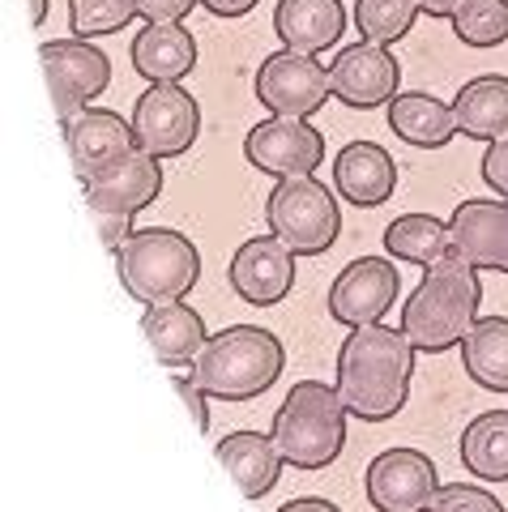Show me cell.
<instances>
[{
    "label": "cell",
    "mask_w": 508,
    "mask_h": 512,
    "mask_svg": "<svg viewBox=\"0 0 508 512\" xmlns=\"http://www.w3.org/2000/svg\"><path fill=\"white\" fill-rule=\"evenodd\" d=\"M278 512H342L333 500H321V495H299V500H287Z\"/></svg>",
    "instance_id": "cell-37"
},
{
    "label": "cell",
    "mask_w": 508,
    "mask_h": 512,
    "mask_svg": "<svg viewBox=\"0 0 508 512\" xmlns=\"http://www.w3.org/2000/svg\"><path fill=\"white\" fill-rule=\"evenodd\" d=\"M244 158L274 180H295V175H316L325 163V137L321 128L299 116H265L248 128Z\"/></svg>",
    "instance_id": "cell-10"
},
{
    "label": "cell",
    "mask_w": 508,
    "mask_h": 512,
    "mask_svg": "<svg viewBox=\"0 0 508 512\" xmlns=\"http://www.w3.org/2000/svg\"><path fill=\"white\" fill-rule=\"evenodd\" d=\"M462 466L483 483H508V410H487L462 431Z\"/></svg>",
    "instance_id": "cell-27"
},
{
    "label": "cell",
    "mask_w": 508,
    "mask_h": 512,
    "mask_svg": "<svg viewBox=\"0 0 508 512\" xmlns=\"http://www.w3.org/2000/svg\"><path fill=\"white\" fill-rule=\"evenodd\" d=\"M419 0H355V30L372 43H398L419 22Z\"/></svg>",
    "instance_id": "cell-28"
},
{
    "label": "cell",
    "mask_w": 508,
    "mask_h": 512,
    "mask_svg": "<svg viewBox=\"0 0 508 512\" xmlns=\"http://www.w3.org/2000/svg\"><path fill=\"white\" fill-rule=\"evenodd\" d=\"M402 291V278H398V265L385 261V256H359L342 269L329 286V316L346 329H359V325H376L385 320L389 308L398 303Z\"/></svg>",
    "instance_id": "cell-12"
},
{
    "label": "cell",
    "mask_w": 508,
    "mask_h": 512,
    "mask_svg": "<svg viewBox=\"0 0 508 512\" xmlns=\"http://www.w3.org/2000/svg\"><path fill=\"white\" fill-rule=\"evenodd\" d=\"M479 171H483V184L491 192H500V197L508 201V137L487 141V154H483Z\"/></svg>",
    "instance_id": "cell-32"
},
{
    "label": "cell",
    "mask_w": 508,
    "mask_h": 512,
    "mask_svg": "<svg viewBox=\"0 0 508 512\" xmlns=\"http://www.w3.org/2000/svg\"><path fill=\"white\" fill-rule=\"evenodd\" d=\"M449 22L466 47H500L508 43V0H462Z\"/></svg>",
    "instance_id": "cell-29"
},
{
    "label": "cell",
    "mask_w": 508,
    "mask_h": 512,
    "mask_svg": "<svg viewBox=\"0 0 508 512\" xmlns=\"http://www.w3.org/2000/svg\"><path fill=\"white\" fill-rule=\"evenodd\" d=\"M346 406L333 384L321 380H299L295 389L282 397L274 414V444L287 466L295 470H325L342 457L346 448Z\"/></svg>",
    "instance_id": "cell-4"
},
{
    "label": "cell",
    "mask_w": 508,
    "mask_h": 512,
    "mask_svg": "<svg viewBox=\"0 0 508 512\" xmlns=\"http://www.w3.org/2000/svg\"><path fill=\"white\" fill-rule=\"evenodd\" d=\"M333 188L355 210H376L398 188V163L376 141H351V146H342V154L333 158Z\"/></svg>",
    "instance_id": "cell-18"
},
{
    "label": "cell",
    "mask_w": 508,
    "mask_h": 512,
    "mask_svg": "<svg viewBox=\"0 0 508 512\" xmlns=\"http://www.w3.org/2000/svg\"><path fill=\"white\" fill-rule=\"evenodd\" d=\"M252 90H257V103L269 107V116H299V120H312L333 99L325 64L308 52H291V47L261 60Z\"/></svg>",
    "instance_id": "cell-7"
},
{
    "label": "cell",
    "mask_w": 508,
    "mask_h": 512,
    "mask_svg": "<svg viewBox=\"0 0 508 512\" xmlns=\"http://www.w3.org/2000/svg\"><path fill=\"white\" fill-rule=\"evenodd\" d=\"M274 30L291 52L321 56L346 35V5L342 0H278Z\"/></svg>",
    "instance_id": "cell-19"
},
{
    "label": "cell",
    "mask_w": 508,
    "mask_h": 512,
    "mask_svg": "<svg viewBox=\"0 0 508 512\" xmlns=\"http://www.w3.org/2000/svg\"><path fill=\"white\" fill-rule=\"evenodd\" d=\"M90 214H94V227H99V239L111 256L133 239V214H111V210H90Z\"/></svg>",
    "instance_id": "cell-33"
},
{
    "label": "cell",
    "mask_w": 508,
    "mask_h": 512,
    "mask_svg": "<svg viewBox=\"0 0 508 512\" xmlns=\"http://www.w3.org/2000/svg\"><path fill=\"white\" fill-rule=\"evenodd\" d=\"M457 5H462V0H419V9L427 18H453Z\"/></svg>",
    "instance_id": "cell-38"
},
{
    "label": "cell",
    "mask_w": 508,
    "mask_h": 512,
    "mask_svg": "<svg viewBox=\"0 0 508 512\" xmlns=\"http://www.w3.org/2000/svg\"><path fill=\"white\" fill-rule=\"evenodd\" d=\"M363 491L376 512H427L440 491L436 461L419 448H385L363 474Z\"/></svg>",
    "instance_id": "cell-13"
},
{
    "label": "cell",
    "mask_w": 508,
    "mask_h": 512,
    "mask_svg": "<svg viewBox=\"0 0 508 512\" xmlns=\"http://www.w3.org/2000/svg\"><path fill=\"white\" fill-rule=\"evenodd\" d=\"M287 367L278 333L261 325H231L205 338L193 359V380L218 402H252L269 393Z\"/></svg>",
    "instance_id": "cell-3"
},
{
    "label": "cell",
    "mask_w": 508,
    "mask_h": 512,
    "mask_svg": "<svg viewBox=\"0 0 508 512\" xmlns=\"http://www.w3.org/2000/svg\"><path fill=\"white\" fill-rule=\"evenodd\" d=\"M427 512H508L496 495L487 487H474V483H449L436 491V500Z\"/></svg>",
    "instance_id": "cell-31"
},
{
    "label": "cell",
    "mask_w": 508,
    "mask_h": 512,
    "mask_svg": "<svg viewBox=\"0 0 508 512\" xmlns=\"http://www.w3.org/2000/svg\"><path fill=\"white\" fill-rule=\"evenodd\" d=\"M133 18H141L133 0H69V30L77 39L116 35Z\"/></svg>",
    "instance_id": "cell-30"
},
{
    "label": "cell",
    "mask_w": 508,
    "mask_h": 512,
    "mask_svg": "<svg viewBox=\"0 0 508 512\" xmlns=\"http://www.w3.org/2000/svg\"><path fill=\"white\" fill-rule=\"evenodd\" d=\"M385 116H389L393 137H402L415 150H444L457 133L453 103H444L427 90H398L393 103L385 107Z\"/></svg>",
    "instance_id": "cell-21"
},
{
    "label": "cell",
    "mask_w": 508,
    "mask_h": 512,
    "mask_svg": "<svg viewBox=\"0 0 508 512\" xmlns=\"http://www.w3.org/2000/svg\"><path fill=\"white\" fill-rule=\"evenodd\" d=\"M453 248V235H449V222L436 218V214H402L385 227V256L393 261H410V265H436L444 261Z\"/></svg>",
    "instance_id": "cell-26"
},
{
    "label": "cell",
    "mask_w": 508,
    "mask_h": 512,
    "mask_svg": "<svg viewBox=\"0 0 508 512\" xmlns=\"http://www.w3.org/2000/svg\"><path fill=\"white\" fill-rule=\"evenodd\" d=\"M141 333H146V342L154 350V359L163 367H184L197 359V350L205 346V320L197 308H188L184 299L176 303H154V308H146V316H141Z\"/></svg>",
    "instance_id": "cell-22"
},
{
    "label": "cell",
    "mask_w": 508,
    "mask_h": 512,
    "mask_svg": "<svg viewBox=\"0 0 508 512\" xmlns=\"http://www.w3.org/2000/svg\"><path fill=\"white\" fill-rule=\"evenodd\" d=\"M133 69L146 82H184L197 69V39L184 22H146L133 39Z\"/></svg>",
    "instance_id": "cell-20"
},
{
    "label": "cell",
    "mask_w": 508,
    "mask_h": 512,
    "mask_svg": "<svg viewBox=\"0 0 508 512\" xmlns=\"http://www.w3.org/2000/svg\"><path fill=\"white\" fill-rule=\"evenodd\" d=\"M39 56H43V73H47V86H52L60 124H69L77 111H86L111 86V60L90 39H77V35L47 39L39 47Z\"/></svg>",
    "instance_id": "cell-9"
},
{
    "label": "cell",
    "mask_w": 508,
    "mask_h": 512,
    "mask_svg": "<svg viewBox=\"0 0 508 512\" xmlns=\"http://www.w3.org/2000/svg\"><path fill=\"white\" fill-rule=\"evenodd\" d=\"M453 248L462 252V261L487 274H508V201H487L470 197L457 201V210L449 218Z\"/></svg>",
    "instance_id": "cell-15"
},
{
    "label": "cell",
    "mask_w": 508,
    "mask_h": 512,
    "mask_svg": "<svg viewBox=\"0 0 508 512\" xmlns=\"http://www.w3.org/2000/svg\"><path fill=\"white\" fill-rule=\"evenodd\" d=\"M415 355L410 338L402 329H389L385 320L376 325H359L346 333L338 346V389L342 406L359 423H385L393 414H402L410 397V380H415Z\"/></svg>",
    "instance_id": "cell-1"
},
{
    "label": "cell",
    "mask_w": 508,
    "mask_h": 512,
    "mask_svg": "<svg viewBox=\"0 0 508 512\" xmlns=\"http://www.w3.org/2000/svg\"><path fill=\"white\" fill-rule=\"evenodd\" d=\"M133 5L146 22H184L188 13H193V5H201V0H133Z\"/></svg>",
    "instance_id": "cell-35"
},
{
    "label": "cell",
    "mask_w": 508,
    "mask_h": 512,
    "mask_svg": "<svg viewBox=\"0 0 508 512\" xmlns=\"http://www.w3.org/2000/svg\"><path fill=\"white\" fill-rule=\"evenodd\" d=\"M201 5L205 9H210L214 13V18H244V13H252V9H257L261 5V0H201Z\"/></svg>",
    "instance_id": "cell-36"
},
{
    "label": "cell",
    "mask_w": 508,
    "mask_h": 512,
    "mask_svg": "<svg viewBox=\"0 0 508 512\" xmlns=\"http://www.w3.org/2000/svg\"><path fill=\"white\" fill-rule=\"evenodd\" d=\"M82 188H86L90 210L137 214V210H146V205H154L158 192H163V167H158L154 154L133 150V154L116 158L107 171H99L94 180H86Z\"/></svg>",
    "instance_id": "cell-17"
},
{
    "label": "cell",
    "mask_w": 508,
    "mask_h": 512,
    "mask_svg": "<svg viewBox=\"0 0 508 512\" xmlns=\"http://www.w3.org/2000/svg\"><path fill=\"white\" fill-rule=\"evenodd\" d=\"M218 461L227 466L235 487H240L248 500H265V495L278 487L282 466H287L274 436H261V431H231V436H222Z\"/></svg>",
    "instance_id": "cell-23"
},
{
    "label": "cell",
    "mask_w": 508,
    "mask_h": 512,
    "mask_svg": "<svg viewBox=\"0 0 508 512\" xmlns=\"http://www.w3.org/2000/svg\"><path fill=\"white\" fill-rule=\"evenodd\" d=\"M171 384H176V393L188 402V410H193L197 427L205 431V436H210V431H214V423H210V393H205L193 376H171Z\"/></svg>",
    "instance_id": "cell-34"
},
{
    "label": "cell",
    "mask_w": 508,
    "mask_h": 512,
    "mask_svg": "<svg viewBox=\"0 0 508 512\" xmlns=\"http://www.w3.org/2000/svg\"><path fill=\"white\" fill-rule=\"evenodd\" d=\"M466 376L487 393H508V316H479L462 338Z\"/></svg>",
    "instance_id": "cell-25"
},
{
    "label": "cell",
    "mask_w": 508,
    "mask_h": 512,
    "mask_svg": "<svg viewBox=\"0 0 508 512\" xmlns=\"http://www.w3.org/2000/svg\"><path fill=\"white\" fill-rule=\"evenodd\" d=\"M30 22H35V26L47 22V0H30Z\"/></svg>",
    "instance_id": "cell-39"
},
{
    "label": "cell",
    "mask_w": 508,
    "mask_h": 512,
    "mask_svg": "<svg viewBox=\"0 0 508 512\" xmlns=\"http://www.w3.org/2000/svg\"><path fill=\"white\" fill-rule=\"evenodd\" d=\"M265 227L295 256H325L342 235L338 197H333L316 175L278 180L265 201Z\"/></svg>",
    "instance_id": "cell-6"
},
{
    "label": "cell",
    "mask_w": 508,
    "mask_h": 512,
    "mask_svg": "<svg viewBox=\"0 0 508 512\" xmlns=\"http://www.w3.org/2000/svg\"><path fill=\"white\" fill-rule=\"evenodd\" d=\"M483 269L462 261V252H449L444 261L427 265L419 286L402 303V333L419 355H444L462 346L483 308Z\"/></svg>",
    "instance_id": "cell-2"
},
{
    "label": "cell",
    "mask_w": 508,
    "mask_h": 512,
    "mask_svg": "<svg viewBox=\"0 0 508 512\" xmlns=\"http://www.w3.org/2000/svg\"><path fill=\"white\" fill-rule=\"evenodd\" d=\"M65 146H69L77 180L86 184L99 171H107L116 158L137 150L133 120H120L116 111H107V107H86L65 124Z\"/></svg>",
    "instance_id": "cell-16"
},
{
    "label": "cell",
    "mask_w": 508,
    "mask_h": 512,
    "mask_svg": "<svg viewBox=\"0 0 508 512\" xmlns=\"http://www.w3.org/2000/svg\"><path fill=\"white\" fill-rule=\"evenodd\" d=\"M201 133V107L180 82H154L141 99L133 103V137L137 150L154 158H180L193 150Z\"/></svg>",
    "instance_id": "cell-8"
},
{
    "label": "cell",
    "mask_w": 508,
    "mask_h": 512,
    "mask_svg": "<svg viewBox=\"0 0 508 512\" xmlns=\"http://www.w3.org/2000/svg\"><path fill=\"white\" fill-rule=\"evenodd\" d=\"M453 116L457 133L474 141H500L508 137V77L504 73H483L453 94Z\"/></svg>",
    "instance_id": "cell-24"
},
{
    "label": "cell",
    "mask_w": 508,
    "mask_h": 512,
    "mask_svg": "<svg viewBox=\"0 0 508 512\" xmlns=\"http://www.w3.org/2000/svg\"><path fill=\"white\" fill-rule=\"evenodd\" d=\"M329 86L333 99L351 111H376L389 107L393 94L402 86V64L389 52V43H346L329 64Z\"/></svg>",
    "instance_id": "cell-11"
},
{
    "label": "cell",
    "mask_w": 508,
    "mask_h": 512,
    "mask_svg": "<svg viewBox=\"0 0 508 512\" xmlns=\"http://www.w3.org/2000/svg\"><path fill=\"white\" fill-rule=\"evenodd\" d=\"M116 274L129 299L146 303H176L197 286L201 278V252L188 235L171 227H141L133 239L116 252Z\"/></svg>",
    "instance_id": "cell-5"
},
{
    "label": "cell",
    "mask_w": 508,
    "mask_h": 512,
    "mask_svg": "<svg viewBox=\"0 0 508 512\" xmlns=\"http://www.w3.org/2000/svg\"><path fill=\"white\" fill-rule=\"evenodd\" d=\"M231 291L252 308H274L295 286V252L278 235H252L231 256Z\"/></svg>",
    "instance_id": "cell-14"
}]
</instances>
